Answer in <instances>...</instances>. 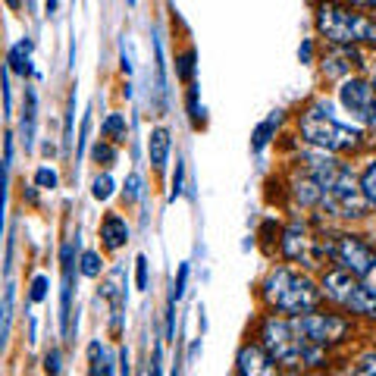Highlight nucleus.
I'll list each match as a JSON object with an SVG mask.
<instances>
[{
	"label": "nucleus",
	"mask_w": 376,
	"mask_h": 376,
	"mask_svg": "<svg viewBox=\"0 0 376 376\" xmlns=\"http://www.w3.org/2000/svg\"><path fill=\"white\" fill-rule=\"evenodd\" d=\"M304 160V173H311L320 185V207L333 213L335 220H361L367 217L370 204H367L364 192H361V179L348 163L333 157V151L314 147L301 154Z\"/></svg>",
	"instance_id": "1"
},
{
	"label": "nucleus",
	"mask_w": 376,
	"mask_h": 376,
	"mask_svg": "<svg viewBox=\"0 0 376 376\" xmlns=\"http://www.w3.org/2000/svg\"><path fill=\"white\" fill-rule=\"evenodd\" d=\"M298 132L307 145L323 147V151H333V154L358 151V147L364 145V126L342 123V119L333 113L329 100H314V104L301 113Z\"/></svg>",
	"instance_id": "2"
},
{
	"label": "nucleus",
	"mask_w": 376,
	"mask_h": 376,
	"mask_svg": "<svg viewBox=\"0 0 376 376\" xmlns=\"http://www.w3.org/2000/svg\"><path fill=\"white\" fill-rule=\"evenodd\" d=\"M260 295L264 301L273 307V311H282L288 317L295 314L314 311L323 298V288L317 286L311 276H301V273L288 270V267H276V270L267 273L264 286H260Z\"/></svg>",
	"instance_id": "3"
},
{
	"label": "nucleus",
	"mask_w": 376,
	"mask_h": 376,
	"mask_svg": "<svg viewBox=\"0 0 376 376\" xmlns=\"http://www.w3.org/2000/svg\"><path fill=\"white\" fill-rule=\"evenodd\" d=\"M317 32L329 44H370L376 47V19L354 13L339 0H320L317 4Z\"/></svg>",
	"instance_id": "4"
},
{
	"label": "nucleus",
	"mask_w": 376,
	"mask_h": 376,
	"mask_svg": "<svg viewBox=\"0 0 376 376\" xmlns=\"http://www.w3.org/2000/svg\"><path fill=\"white\" fill-rule=\"evenodd\" d=\"M320 288H323V298H329L333 304H339L342 311L376 320V288L367 286L361 276L335 267V270H329L326 276L320 279Z\"/></svg>",
	"instance_id": "5"
},
{
	"label": "nucleus",
	"mask_w": 376,
	"mask_h": 376,
	"mask_svg": "<svg viewBox=\"0 0 376 376\" xmlns=\"http://www.w3.org/2000/svg\"><path fill=\"white\" fill-rule=\"evenodd\" d=\"M260 348H264L267 354H270L273 364H282V367H301V351H304L307 339L295 329L292 317H276V314H270V317L260 323Z\"/></svg>",
	"instance_id": "6"
},
{
	"label": "nucleus",
	"mask_w": 376,
	"mask_h": 376,
	"mask_svg": "<svg viewBox=\"0 0 376 376\" xmlns=\"http://www.w3.org/2000/svg\"><path fill=\"white\" fill-rule=\"evenodd\" d=\"M323 254L333 257L342 270L354 273V276H361V279L376 273V251L364 239H358V235H351V232L333 235L329 241H323Z\"/></svg>",
	"instance_id": "7"
},
{
	"label": "nucleus",
	"mask_w": 376,
	"mask_h": 376,
	"mask_svg": "<svg viewBox=\"0 0 376 376\" xmlns=\"http://www.w3.org/2000/svg\"><path fill=\"white\" fill-rule=\"evenodd\" d=\"M292 323L307 342L323 345V348L339 345V342H345L348 333H351V323H348L342 314H323V311H317V307L304 311V314H295Z\"/></svg>",
	"instance_id": "8"
},
{
	"label": "nucleus",
	"mask_w": 376,
	"mask_h": 376,
	"mask_svg": "<svg viewBox=\"0 0 376 376\" xmlns=\"http://www.w3.org/2000/svg\"><path fill=\"white\" fill-rule=\"evenodd\" d=\"M339 104L358 126H376V88L367 79H345L339 85Z\"/></svg>",
	"instance_id": "9"
},
{
	"label": "nucleus",
	"mask_w": 376,
	"mask_h": 376,
	"mask_svg": "<svg viewBox=\"0 0 376 376\" xmlns=\"http://www.w3.org/2000/svg\"><path fill=\"white\" fill-rule=\"evenodd\" d=\"M279 251H282V257H286V260H298V264L314 267V264H317V257L323 254V245L317 248V241L307 235L304 223H292L286 232H282Z\"/></svg>",
	"instance_id": "10"
},
{
	"label": "nucleus",
	"mask_w": 376,
	"mask_h": 376,
	"mask_svg": "<svg viewBox=\"0 0 376 376\" xmlns=\"http://www.w3.org/2000/svg\"><path fill=\"white\" fill-rule=\"evenodd\" d=\"M60 264H63V304H60V314H63V335L69 339V314H72V279H76V245L66 241L60 248Z\"/></svg>",
	"instance_id": "11"
},
{
	"label": "nucleus",
	"mask_w": 376,
	"mask_h": 376,
	"mask_svg": "<svg viewBox=\"0 0 376 376\" xmlns=\"http://www.w3.org/2000/svg\"><path fill=\"white\" fill-rule=\"evenodd\" d=\"M351 66H364L361 51H354V44H335V51L326 53V60H323V76L342 79L351 72Z\"/></svg>",
	"instance_id": "12"
},
{
	"label": "nucleus",
	"mask_w": 376,
	"mask_h": 376,
	"mask_svg": "<svg viewBox=\"0 0 376 376\" xmlns=\"http://www.w3.org/2000/svg\"><path fill=\"white\" fill-rule=\"evenodd\" d=\"M235 370L245 373V376H254V373H273L276 367H273L270 354L257 345H241L239 348V358H235Z\"/></svg>",
	"instance_id": "13"
},
{
	"label": "nucleus",
	"mask_w": 376,
	"mask_h": 376,
	"mask_svg": "<svg viewBox=\"0 0 376 376\" xmlns=\"http://www.w3.org/2000/svg\"><path fill=\"white\" fill-rule=\"evenodd\" d=\"M100 241H104L107 251H119V248L129 241V223H126L119 213H107L100 220Z\"/></svg>",
	"instance_id": "14"
},
{
	"label": "nucleus",
	"mask_w": 376,
	"mask_h": 376,
	"mask_svg": "<svg viewBox=\"0 0 376 376\" xmlns=\"http://www.w3.org/2000/svg\"><path fill=\"white\" fill-rule=\"evenodd\" d=\"M100 298L110 301L113 311H123V304H126V270L123 267H113L110 270V276L100 286Z\"/></svg>",
	"instance_id": "15"
},
{
	"label": "nucleus",
	"mask_w": 376,
	"mask_h": 376,
	"mask_svg": "<svg viewBox=\"0 0 376 376\" xmlns=\"http://www.w3.org/2000/svg\"><path fill=\"white\" fill-rule=\"evenodd\" d=\"M170 147H173L170 132H166V129H154V132H151V138H147V157H151V166H154L157 173L166 170V160H170Z\"/></svg>",
	"instance_id": "16"
},
{
	"label": "nucleus",
	"mask_w": 376,
	"mask_h": 376,
	"mask_svg": "<svg viewBox=\"0 0 376 376\" xmlns=\"http://www.w3.org/2000/svg\"><path fill=\"white\" fill-rule=\"evenodd\" d=\"M292 194L301 207H320V185L311 173H301L292 179Z\"/></svg>",
	"instance_id": "17"
},
{
	"label": "nucleus",
	"mask_w": 376,
	"mask_h": 376,
	"mask_svg": "<svg viewBox=\"0 0 376 376\" xmlns=\"http://www.w3.org/2000/svg\"><path fill=\"white\" fill-rule=\"evenodd\" d=\"M279 123H282V113L276 110V113H270V116H267L257 129H254V135H251V147H254V151H264V147L270 145V138L276 135Z\"/></svg>",
	"instance_id": "18"
},
{
	"label": "nucleus",
	"mask_w": 376,
	"mask_h": 376,
	"mask_svg": "<svg viewBox=\"0 0 376 376\" xmlns=\"http://www.w3.org/2000/svg\"><path fill=\"white\" fill-rule=\"evenodd\" d=\"M29 60H32V41L25 38V41L13 44V51H10V57H6V63H10L13 72H19V76H29V72H32Z\"/></svg>",
	"instance_id": "19"
},
{
	"label": "nucleus",
	"mask_w": 376,
	"mask_h": 376,
	"mask_svg": "<svg viewBox=\"0 0 376 376\" xmlns=\"http://www.w3.org/2000/svg\"><path fill=\"white\" fill-rule=\"evenodd\" d=\"M100 132H104V138H110L113 145H123L126 135H129V126H126V116L123 113H110V116L100 123Z\"/></svg>",
	"instance_id": "20"
},
{
	"label": "nucleus",
	"mask_w": 376,
	"mask_h": 376,
	"mask_svg": "<svg viewBox=\"0 0 376 376\" xmlns=\"http://www.w3.org/2000/svg\"><path fill=\"white\" fill-rule=\"evenodd\" d=\"M113 351H107L100 342L91 345V373H113Z\"/></svg>",
	"instance_id": "21"
},
{
	"label": "nucleus",
	"mask_w": 376,
	"mask_h": 376,
	"mask_svg": "<svg viewBox=\"0 0 376 376\" xmlns=\"http://www.w3.org/2000/svg\"><path fill=\"white\" fill-rule=\"evenodd\" d=\"M358 179H361V192H364L367 204H370L373 210H376V157L364 166V173H361Z\"/></svg>",
	"instance_id": "22"
},
{
	"label": "nucleus",
	"mask_w": 376,
	"mask_h": 376,
	"mask_svg": "<svg viewBox=\"0 0 376 376\" xmlns=\"http://www.w3.org/2000/svg\"><path fill=\"white\" fill-rule=\"evenodd\" d=\"M13 298H16V292H13V286H6V292H4V304H0V345H4V342H6V335H10Z\"/></svg>",
	"instance_id": "23"
},
{
	"label": "nucleus",
	"mask_w": 376,
	"mask_h": 376,
	"mask_svg": "<svg viewBox=\"0 0 376 376\" xmlns=\"http://www.w3.org/2000/svg\"><path fill=\"white\" fill-rule=\"evenodd\" d=\"M176 76H179V82H185V85L194 82V47H188V51H182L176 57Z\"/></svg>",
	"instance_id": "24"
},
{
	"label": "nucleus",
	"mask_w": 376,
	"mask_h": 376,
	"mask_svg": "<svg viewBox=\"0 0 376 376\" xmlns=\"http://www.w3.org/2000/svg\"><path fill=\"white\" fill-rule=\"evenodd\" d=\"M100 270H104V260H100V254H98V251H85L82 257H79V273H82V276L98 279V276H100Z\"/></svg>",
	"instance_id": "25"
},
{
	"label": "nucleus",
	"mask_w": 376,
	"mask_h": 376,
	"mask_svg": "<svg viewBox=\"0 0 376 376\" xmlns=\"http://www.w3.org/2000/svg\"><path fill=\"white\" fill-rule=\"evenodd\" d=\"M113 188H116V182H113L110 173H98L91 182V194L98 201H107V198H113Z\"/></svg>",
	"instance_id": "26"
},
{
	"label": "nucleus",
	"mask_w": 376,
	"mask_h": 376,
	"mask_svg": "<svg viewBox=\"0 0 376 376\" xmlns=\"http://www.w3.org/2000/svg\"><path fill=\"white\" fill-rule=\"evenodd\" d=\"M91 160H98V163H104V166H110L113 160H116V151H113L107 141H98V145L91 147Z\"/></svg>",
	"instance_id": "27"
},
{
	"label": "nucleus",
	"mask_w": 376,
	"mask_h": 376,
	"mask_svg": "<svg viewBox=\"0 0 376 376\" xmlns=\"http://www.w3.org/2000/svg\"><path fill=\"white\" fill-rule=\"evenodd\" d=\"M123 198H126V204H135V201L141 198V176L138 173H129L126 188H123Z\"/></svg>",
	"instance_id": "28"
},
{
	"label": "nucleus",
	"mask_w": 376,
	"mask_h": 376,
	"mask_svg": "<svg viewBox=\"0 0 376 376\" xmlns=\"http://www.w3.org/2000/svg\"><path fill=\"white\" fill-rule=\"evenodd\" d=\"M154 53H157V91L166 94V63H163V44L154 41Z\"/></svg>",
	"instance_id": "29"
},
{
	"label": "nucleus",
	"mask_w": 376,
	"mask_h": 376,
	"mask_svg": "<svg viewBox=\"0 0 376 376\" xmlns=\"http://www.w3.org/2000/svg\"><path fill=\"white\" fill-rule=\"evenodd\" d=\"M351 370H354V373H364V376L376 373V351H364L358 361H354Z\"/></svg>",
	"instance_id": "30"
},
{
	"label": "nucleus",
	"mask_w": 376,
	"mask_h": 376,
	"mask_svg": "<svg viewBox=\"0 0 376 376\" xmlns=\"http://www.w3.org/2000/svg\"><path fill=\"white\" fill-rule=\"evenodd\" d=\"M47 286H51V282H47V276H35L32 279V288H29V298L35 301V304H41V301L47 298Z\"/></svg>",
	"instance_id": "31"
},
{
	"label": "nucleus",
	"mask_w": 376,
	"mask_h": 376,
	"mask_svg": "<svg viewBox=\"0 0 376 376\" xmlns=\"http://www.w3.org/2000/svg\"><path fill=\"white\" fill-rule=\"evenodd\" d=\"M35 182H38V188H57V173L51 170V166H41V170L35 173Z\"/></svg>",
	"instance_id": "32"
},
{
	"label": "nucleus",
	"mask_w": 376,
	"mask_h": 376,
	"mask_svg": "<svg viewBox=\"0 0 376 376\" xmlns=\"http://www.w3.org/2000/svg\"><path fill=\"white\" fill-rule=\"evenodd\" d=\"M188 116H192L194 126H201V110H198V85L192 82V88H188Z\"/></svg>",
	"instance_id": "33"
},
{
	"label": "nucleus",
	"mask_w": 376,
	"mask_h": 376,
	"mask_svg": "<svg viewBox=\"0 0 376 376\" xmlns=\"http://www.w3.org/2000/svg\"><path fill=\"white\" fill-rule=\"evenodd\" d=\"M185 286H188V264H179V276L173 282V298L176 301L185 295Z\"/></svg>",
	"instance_id": "34"
},
{
	"label": "nucleus",
	"mask_w": 376,
	"mask_h": 376,
	"mask_svg": "<svg viewBox=\"0 0 376 376\" xmlns=\"http://www.w3.org/2000/svg\"><path fill=\"white\" fill-rule=\"evenodd\" d=\"M182 176H185V166L182 160H176V179H173V192H170V201H176L182 194Z\"/></svg>",
	"instance_id": "35"
},
{
	"label": "nucleus",
	"mask_w": 376,
	"mask_h": 376,
	"mask_svg": "<svg viewBox=\"0 0 376 376\" xmlns=\"http://www.w3.org/2000/svg\"><path fill=\"white\" fill-rule=\"evenodd\" d=\"M135 267H138V288H141V292H145V288H147V257H145V254H141V257L135 260Z\"/></svg>",
	"instance_id": "36"
},
{
	"label": "nucleus",
	"mask_w": 376,
	"mask_h": 376,
	"mask_svg": "<svg viewBox=\"0 0 376 376\" xmlns=\"http://www.w3.org/2000/svg\"><path fill=\"white\" fill-rule=\"evenodd\" d=\"M47 370H51V373H60V370H63V367H60V354H57V351L47 354Z\"/></svg>",
	"instance_id": "37"
},
{
	"label": "nucleus",
	"mask_w": 376,
	"mask_h": 376,
	"mask_svg": "<svg viewBox=\"0 0 376 376\" xmlns=\"http://www.w3.org/2000/svg\"><path fill=\"white\" fill-rule=\"evenodd\" d=\"M298 57H301V63H311V57H314V44H311V41H304V44H301Z\"/></svg>",
	"instance_id": "38"
},
{
	"label": "nucleus",
	"mask_w": 376,
	"mask_h": 376,
	"mask_svg": "<svg viewBox=\"0 0 376 376\" xmlns=\"http://www.w3.org/2000/svg\"><path fill=\"white\" fill-rule=\"evenodd\" d=\"M348 4H354V6H373V10H376V0H348Z\"/></svg>",
	"instance_id": "39"
},
{
	"label": "nucleus",
	"mask_w": 376,
	"mask_h": 376,
	"mask_svg": "<svg viewBox=\"0 0 376 376\" xmlns=\"http://www.w3.org/2000/svg\"><path fill=\"white\" fill-rule=\"evenodd\" d=\"M57 4L60 0H47V13H57Z\"/></svg>",
	"instance_id": "40"
},
{
	"label": "nucleus",
	"mask_w": 376,
	"mask_h": 376,
	"mask_svg": "<svg viewBox=\"0 0 376 376\" xmlns=\"http://www.w3.org/2000/svg\"><path fill=\"white\" fill-rule=\"evenodd\" d=\"M6 4H10V6H13V10H16V6H19V4H22V0H6Z\"/></svg>",
	"instance_id": "41"
},
{
	"label": "nucleus",
	"mask_w": 376,
	"mask_h": 376,
	"mask_svg": "<svg viewBox=\"0 0 376 376\" xmlns=\"http://www.w3.org/2000/svg\"><path fill=\"white\" fill-rule=\"evenodd\" d=\"M373 88H376V76H373Z\"/></svg>",
	"instance_id": "42"
}]
</instances>
